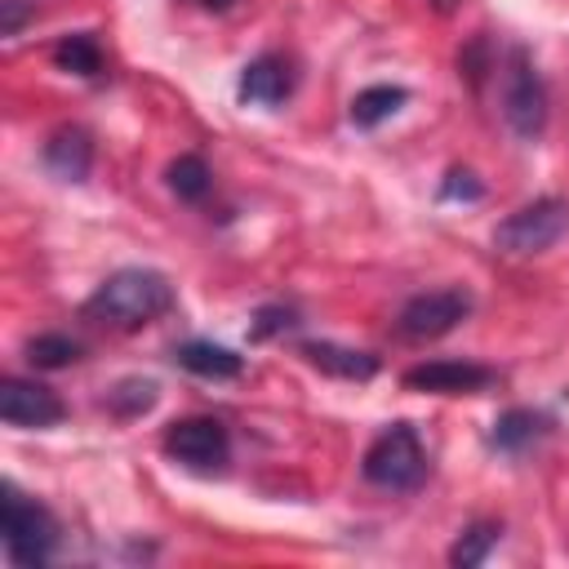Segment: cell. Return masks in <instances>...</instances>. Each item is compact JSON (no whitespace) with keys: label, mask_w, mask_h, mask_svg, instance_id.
Listing matches in <instances>:
<instances>
[{"label":"cell","mask_w":569,"mask_h":569,"mask_svg":"<svg viewBox=\"0 0 569 569\" xmlns=\"http://www.w3.org/2000/svg\"><path fill=\"white\" fill-rule=\"evenodd\" d=\"M502 120L511 124L516 138L533 142L547 129V84L529 58V49H507V71H502Z\"/></svg>","instance_id":"5b68a950"},{"label":"cell","mask_w":569,"mask_h":569,"mask_svg":"<svg viewBox=\"0 0 569 569\" xmlns=\"http://www.w3.org/2000/svg\"><path fill=\"white\" fill-rule=\"evenodd\" d=\"M0 418L9 427H22V431H40V427H53L67 418V405L58 400L53 387L36 382V378H0Z\"/></svg>","instance_id":"ba28073f"},{"label":"cell","mask_w":569,"mask_h":569,"mask_svg":"<svg viewBox=\"0 0 569 569\" xmlns=\"http://www.w3.org/2000/svg\"><path fill=\"white\" fill-rule=\"evenodd\" d=\"M547 431H551V418H547V413H538V409H507V413L493 422L489 445H493L498 453H525V449L538 445Z\"/></svg>","instance_id":"5bb4252c"},{"label":"cell","mask_w":569,"mask_h":569,"mask_svg":"<svg viewBox=\"0 0 569 569\" xmlns=\"http://www.w3.org/2000/svg\"><path fill=\"white\" fill-rule=\"evenodd\" d=\"M293 62L280 53H258L253 62H244L240 71V102L253 107H280L293 93Z\"/></svg>","instance_id":"30bf717a"},{"label":"cell","mask_w":569,"mask_h":569,"mask_svg":"<svg viewBox=\"0 0 569 569\" xmlns=\"http://www.w3.org/2000/svg\"><path fill=\"white\" fill-rule=\"evenodd\" d=\"M489 71V40L485 36H476L462 53H458V76H467L471 84H480V76Z\"/></svg>","instance_id":"603a6c76"},{"label":"cell","mask_w":569,"mask_h":569,"mask_svg":"<svg viewBox=\"0 0 569 569\" xmlns=\"http://www.w3.org/2000/svg\"><path fill=\"white\" fill-rule=\"evenodd\" d=\"M360 476L378 489H391V493H409L427 480V449L418 440V431L409 422H391L369 449H365V462H360Z\"/></svg>","instance_id":"3957f363"},{"label":"cell","mask_w":569,"mask_h":569,"mask_svg":"<svg viewBox=\"0 0 569 569\" xmlns=\"http://www.w3.org/2000/svg\"><path fill=\"white\" fill-rule=\"evenodd\" d=\"M173 360L196 373V378H209V382H231L244 373V356L222 347V342H204V338H191V342H178L173 347Z\"/></svg>","instance_id":"4fadbf2b"},{"label":"cell","mask_w":569,"mask_h":569,"mask_svg":"<svg viewBox=\"0 0 569 569\" xmlns=\"http://www.w3.org/2000/svg\"><path fill=\"white\" fill-rule=\"evenodd\" d=\"M173 307V284L164 271L156 267H120L111 271L84 302V320L107 325V329H142L156 316H164Z\"/></svg>","instance_id":"6da1fadb"},{"label":"cell","mask_w":569,"mask_h":569,"mask_svg":"<svg viewBox=\"0 0 569 569\" xmlns=\"http://www.w3.org/2000/svg\"><path fill=\"white\" fill-rule=\"evenodd\" d=\"M467 316H471V293L453 284V289L413 293V298L400 307L396 329H400V338H409V342H431V338H445L449 329H458Z\"/></svg>","instance_id":"52a82bcc"},{"label":"cell","mask_w":569,"mask_h":569,"mask_svg":"<svg viewBox=\"0 0 569 569\" xmlns=\"http://www.w3.org/2000/svg\"><path fill=\"white\" fill-rule=\"evenodd\" d=\"M431 4H436V9H440V13H449V9H453V4H458V0H431Z\"/></svg>","instance_id":"484cf974"},{"label":"cell","mask_w":569,"mask_h":569,"mask_svg":"<svg viewBox=\"0 0 569 569\" xmlns=\"http://www.w3.org/2000/svg\"><path fill=\"white\" fill-rule=\"evenodd\" d=\"M409 102V89L405 84H369L351 98V124L356 129H378L382 120H391L400 107Z\"/></svg>","instance_id":"2e32d148"},{"label":"cell","mask_w":569,"mask_h":569,"mask_svg":"<svg viewBox=\"0 0 569 569\" xmlns=\"http://www.w3.org/2000/svg\"><path fill=\"white\" fill-rule=\"evenodd\" d=\"M298 325H302V320H298V307H289V302H267V307L253 311L249 338H253V342H267V338H280V333H289V329H298Z\"/></svg>","instance_id":"44dd1931"},{"label":"cell","mask_w":569,"mask_h":569,"mask_svg":"<svg viewBox=\"0 0 569 569\" xmlns=\"http://www.w3.org/2000/svg\"><path fill=\"white\" fill-rule=\"evenodd\" d=\"M58 551V520L40 498H27L18 485H4V556L9 565L40 569Z\"/></svg>","instance_id":"7a4b0ae2"},{"label":"cell","mask_w":569,"mask_h":569,"mask_svg":"<svg viewBox=\"0 0 569 569\" xmlns=\"http://www.w3.org/2000/svg\"><path fill=\"white\" fill-rule=\"evenodd\" d=\"M400 382L409 391H427V396H476V391H489L498 382V373L476 360H422V365L405 369Z\"/></svg>","instance_id":"9c48e42d"},{"label":"cell","mask_w":569,"mask_h":569,"mask_svg":"<svg viewBox=\"0 0 569 569\" xmlns=\"http://www.w3.org/2000/svg\"><path fill=\"white\" fill-rule=\"evenodd\" d=\"M53 67L67 71V76H80V80H98L102 67H107L98 36H89V31H71V36H62V40L53 44Z\"/></svg>","instance_id":"9a60e30c"},{"label":"cell","mask_w":569,"mask_h":569,"mask_svg":"<svg viewBox=\"0 0 569 569\" xmlns=\"http://www.w3.org/2000/svg\"><path fill=\"white\" fill-rule=\"evenodd\" d=\"M156 400H160V387H156L151 378H120V382L107 391L102 405H107L116 418H142Z\"/></svg>","instance_id":"d6986e66"},{"label":"cell","mask_w":569,"mask_h":569,"mask_svg":"<svg viewBox=\"0 0 569 569\" xmlns=\"http://www.w3.org/2000/svg\"><path fill=\"white\" fill-rule=\"evenodd\" d=\"M164 178H169V191L178 196V200H187V204H200L204 196H209V187H213V173H209V164L200 160V156H178L169 169H164Z\"/></svg>","instance_id":"ac0fdd59"},{"label":"cell","mask_w":569,"mask_h":569,"mask_svg":"<svg viewBox=\"0 0 569 569\" xmlns=\"http://www.w3.org/2000/svg\"><path fill=\"white\" fill-rule=\"evenodd\" d=\"M0 31H4V40H13L22 27H27V18L36 13V0H0Z\"/></svg>","instance_id":"cb8c5ba5"},{"label":"cell","mask_w":569,"mask_h":569,"mask_svg":"<svg viewBox=\"0 0 569 569\" xmlns=\"http://www.w3.org/2000/svg\"><path fill=\"white\" fill-rule=\"evenodd\" d=\"M44 169L58 178V182H84L89 169H93V138L80 129V124H62L44 138V151H40Z\"/></svg>","instance_id":"8fae6325"},{"label":"cell","mask_w":569,"mask_h":569,"mask_svg":"<svg viewBox=\"0 0 569 569\" xmlns=\"http://www.w3.org/2000/svg\"><path fill=\"white\" fill-rule=\"evenodd\" d=\"M498 538H502V525H498V520H471V525L458 533V542L449 547V565H453V569H476V565L498 547Z\"/></svg>","instance_id":"e0dca14e"},{"label":"cell","mask_w":569,"mask_h":569,"mask_svg":"<svg viewBox=\"0 0 569 569\" xmlns=\"http://www.w3.org/2000/svg\"><path fill=\"white\" fill-rule=\"evenodd\" d=\"M569 231V200L560 196H538L529 204H520L516 213H507L498 227H493V244L511 258H529V253H542L551 249L560 236Z\"/></svg>","instance_id":"277c9868"},{"label":"cell","mask_w":569,"mask_h":569,"mask_svg":"<svg viewBox=\"0 0 569 569\" xmlns=\"http://www.w3.org/2000/svg\"><path fill=\"white\" fill-rule=\"evenodd\" d=\"M480 196H485V187L476 182L471 169H449L440 182V200H480Z\"/></svg>","instance_id":"7402d4cb"},{"label":"cell","mask_w":569,"mask_h":569,"mask_svg":"<svg viewBox=\"0 0 569 569\" xmlns=\"http://www.w3.org/2000/svg\"><path fill=\"white\" fill-rule=\"evenodd\" d=\"M27 360L36 369H67V365L80 360V342L71 333H36L27 342Z\"/></svg>","instance_id":"ffe728a7"},{"label":"cell","mask_w":569,"mask_h":569,"mask_svg":"<svg viewBox=\"0 0 569 569\" xmlns=\"http://www.w3.org/2000/svg\"><path fill=\"white\" fill-rule=\"evenodd\" d=\"M302 351V360L311 365V369H320V373H329V378H342V382H369L378 369H382V360L373 356V351H360V347H342V342H302L298 347Z\"/></svg>","instance_id":"7c38bea8"},{"label":"cell","mask_w":569,"mask_h":569,"mask_svg":"<svg viewBox=\"0 0 569 569\" xmlns=\"http://www.w3.org/2000/svg\"><path fill=\"white\" fill-rule=\"evenodd\" d=\"M164 453H169L173 462H182L187 471L209 476V471H222V467H227V458H231V436H227V427H222L218 418H204V413L178 418V422H169V431H164Z\"/></svg>","instance_id":"8992f818"},{"label":"cell","mask_w":569,"mask_h":569,"mask_svg":"<svg viewBox=\"0 0 569 569\" xmlns=\"http://www.w3.org/2000/svg\"><path fill=\"white\" fill-rule=\"evenodd\" d=\"M196 4H200V9H218V13H222V9H231L236 0H196Z\"/></svg>","instance_id":"d4e9b609"}]
</instances>
